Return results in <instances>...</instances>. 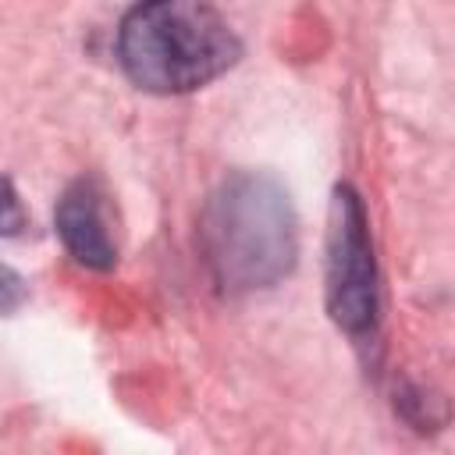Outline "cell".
Listing matches in <instances>:
<instances>
[{
  "instance_id": "obj_3",
  "label": "cell",
  "mask_w": 455,
  "mask_h": 455,
  "mask_svg": "<svg viewBox=\"0 0 455 455\" xmlns=\"http://www.w3.org/2000/svg\"><path fill=\"white\" fill-rule=\"evenodd\" d=\"M323 302L338 331L348 338H373L380 323V274L370 238V213L352 185H334L327 213Z\"/></svg>"
},
{
  "instance_id": "obj_2",
  "label": "cell",
  "mask_w": 455,
  "mask_h": 455,
  "mask_svg": "<svg viewBox=\"0 0 455 455\" xmlns=\"http://www.w3.org/2000/svg\"><path fill=\"white\" fill-rule=\"evenodd\" d=\"M242 57L231 21L196 0L135 4L117 28V60L124 75L156 96H181L210 85Z\"/></svg>"
},
{
  "instance_id": "obj_1",
  "label": "cell",
  "mask_w": 455,
  "mask_h": 455,
  "mask_svg": "<svg viewBox=\"0 0 455 455\" xmlns=\"http://www.w3.org/2000/svg\"><path fill=\"white\" fill-rule=\"evenodd\" d=\"M199 249L224 295L274 288L295 270L299 220L288 188L263 171L228 174L199 217Z\"/></svg>"
},
{
  "instance_id": "obj_5",
  "label": "cell",
  "mask_w": 455,
  "mask_h": 455,
  "mask_svg": "<svg viewBox=\"0 0 455 455\" xmlns=\"http://www.w3.org/2000/svg\"><path fill=\"white\" fill-rule=\"evenodd\" d=\"M28 224V213L14 192V185L7 178H0V238H11V235H21Z\"/></svg>"
},
{
  "instance_id": "obj_6",
  "label": "cell",
  "mask_w": 455,
  "mask_h": 455,
  "mask_svg": "<svg viewBox=\"0 0 455 455\" xmlns=\"http://www.w3.org/2000/svg\"><path fill=\"white\" fill-rule=\"evenodd\" d=\"M25 295H28L25 277H21L18 270H11L7 263H0V316L14 313V309L25 302Z\"/></svg>"
},
{
  "instance_id": "obj_4",
  "label": "cell",
  "mask_w": 455,
  "mask_h": 455,
  "mask_svg": "<svg viewBox=\"0 0 455 455\" xmlns=\"http://www.w3.org/2000/svg\"><path fill=\"white\" fill-rule=\"evenodd\" d=\"M53 224H57L64 249L75 256V263H82L89 270H110L117 263V245L107 228L103 196H100L96 181H89V178L71 181L57 199Z\"/></svg>"
}]
</instances>
